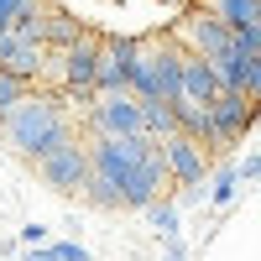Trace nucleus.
I'll return each mask as SVG.
<instances>
[{"instance_id":"obj_1","label":"nucleus","mask_w":261,"mask_h":261,"mask_svg":"<svg viewBox=\"0 0 261 261\" xmlns=\"http://www.w3.org/2000/svg\"><path fill=\"white\" fill-rule=\"evenodd\" d=\"M89 167L105 172L120 188L125 209H146L151 199H162L172 188L157 136H141V130H130V136H94L89 141Z\"/></svg>"},{"instance_id":"obj_2","label":"nucleus","mask_w":261,"mask_h":261,"mask_svg":"<svg viewBox=\"0 0 261 261\" xmlns=\"http://www.w3.org/2000/svg\"><path fill=\"white\" fill-rule=\"evenodd\" d=\"M68 136H73V120H68L58 94H32L27 89L6 115H0V141H6L16 157H27V162L47 157V151L58 141H68Z\"/></svg>"},{"instance_id":"obj_3","label":"nucleus","mask_w":261,"mask_h":261,"mask_svg":"<svg viewBox=\"0 0 261 261\" xmlns=\"http://www.w3.org/2000/svg\"><path fill=\"white\" fill-rule=\"evenodd\" d=\"M178 68H183V47L172 37L136 42V63H130L125 89L136 99H178Z\"/></svg>"},{"instance_id":"obj_4","label":"nucleus","mask_w":261,"mask_h":261,"mask_svg":"<svg viewBox=\"0 0 261 261\" xmlns=\"http://www.w3.org/2000/svg\"><path fill=\"white\" fill-rule=\"evenodd\" d=\"M251 120H256V105L241 89H220L209 99V141H204V151H230L251 130Z\"/></svg>"},{"instance_id":"obj_5","label":"nucleus","mask_w":261,"mask_h":261,"mask_svg":"<svg viewBox=\"0 0 261 261\" xmlns=\"http://www.w3.org/2000/svg\"><path fill=\"white\" fill-rule=\"evenodd\" d=\"M37 172L58 193H84V183H89V141H79V136L58 141L47 157H37Z\"/></svg>"},{"instance_id":"obj_6","label":"nucleus","mask_w":261,"mask_h":261,"mask_svg":"<svg viewBox=\"0 0 261 261\" xmlns=\"http://www.w3.org/2000/svg\"><path fill=\"white\" fill-rule=\"evenodd\" d=\"M89 125L94 136H130V130H141V99L130 89H94Z\"/></svg>"},{"instance_id":"obj_7","label":"nucleus","mask_w":261,"mask_h":261,"mask_svg":"<svg viewBox=\"0 0 261 261\" xmlns=\"http://www.w3.org/2000/svg\"><path fill=\"white\" fill-rule=\"evenodd\" d=\"M58 79H63V89H68L79 105H89L94 99V63H99V37L89 32H79L68 47H58Z\"/></svg>"},{"instance_id":"obj_8","label":"nucleus","mask_w":261,"mask_h":261,"mask_svg":"<svg viewBox=\"0 0 261 261\" xmlns=\"http://www.w3.org/2000/svg\"><path fill=\"white\" fill-rule=\"evenodd\" d=\"M178 42H183L188 53H199L204 63H220V58L230 53V27H225V21H214V16L199 6V11H188V16L178 21Z\"/></svg>"},{"instance_id":"obj_9","label":"nucleus","mask_w":261,"mask_h":261,"mask_svg":"<svg viewBox=\"0 0 261 261\" xmlns=\"http://www.w3.org/2000/svg\"><path fill=\"white\" fill-rule=\"evenodd\" d=\"M162 146V162H167V178L172 183H199L204 178V141H193L188 130H167V136L157 141Z\"/></svg>"},{"instance_id":"obj_10","label":"nucleus","mask_w":261,"mask_h":261,"mask_svg":"<svg viewBox=\"0 0 261 261\" xmlns=\"http://www.w3.org/2000/svg\"><path fill=\"white\" fill-rule=\"evenodd\" d=\"M130 63H136V37H110L99 42V63H94V89H125Z\"/></svg>"},{"instance_id":"obj_11","label":"nucleus","mask_w":261,"mask_h":261,"mask_svg":"<svg viewBox=\"0 0 261 261\" xmlns=\"http://www.w3.org/2000/svg\"><path fill=\"white\" fill-rule=\"evenodd\" d=\"M214 94H220V79H214V68L183 47V68H178V99H193V105H209Z\"/></svg>"},{"instance_id":"obj_12","label":"nucleus","mask_w":261,"mask_h":261,"mask_svg":"<svg viewBox=\"0 0 261 261\" xmlns=\"http://www.w3.org/2000/svg\"><path fill=\"white\" fill-rule=\"evenodd\" d=\"M0 68H6V73H16V79H42V73H47V42H16L11 37V47L6 53H0Z\"/></svg>"},{"instance_id":"obj_13","label":"nucleus","mask_w":261,"mask_h":261,"mask_svg":"<svg viewBox=\"0 0 261 261\" xmlns=\"http://www.w3.org/2000/svg\"><path fill=\"white\" fill-rule=\"evenodd\" d=\"M204 11L235 32V27H256L261 21V0H204Z\"/></svg>"},{"instance_id":"obj_14","label":"nucleus","mask_w":261,"mask_h":261,"mask_svg":"<svg viewBox=\"0 0 261 261\" xmlns=\"http://www.w3.org/2000/svg\"><path fill=\"white\" fill-rule=\"evenodd\" d=\"M167 130H178V120H172V105L167 99H141V136H167Z\"/></svg>"},{"instance_id":"obj_15","label":"nucleus","mask_w":261,"mask_h":261,"mask_svg":"<svg viewBox=\"0 0 261 261\" xmlns=\"http://www.w3.org/2000/svg\"><path fill=\"white\" fill-rule=\"evenodd\" d=\"M79 199H89L94 209H125V204H120V188L105 178V172H94V167H89V183H84Z\"/></svg>"},{"instance_id":"obj_16","label":"nucleus","mask_w":261,"mask_h":261,"mask_svg":"<svg viewBox=\"0 0 261 261\" xmlns=\"http://www.w3.org/2000/svg\"><path fill=\"white\" fill-rule=\"evenodd\" d=\"M79 37V21L63 16V11H47L42 6V42H58V47H68V42Z\"/></svg>"},{"instance_id":"obj_17","label":"nucleus","mask_w":261,"mask_h":261,"mask_svg":"<svg viewBox=\"0 0 261 261\" xmlns=\"http://www.w3.org/2000/svg\"><path fill=\"white\" fill-rule=\"evenodd\" d=\"M141 214H146V220H151V230H157L162 241H167V235H178V204H172L167 193H162V199H151V204H146Z\"/></svg>"},{"instance_id":"obj_18","label":"nucleus","mask_w":261,"mask_h":261,"mask_svg":"<svg viewBox=\"0 0 261 261\" xmlns=\"http://www.w3.org/2000/svg\"><path fill=\"white\" fill-rule=\"evenodd\" d=\"M235 188H241V172H235V162H225L220 172H214V183H209V204H230Z\"/></svg>"},{"instance_id":"obj_19","label":"nucleus","mask_w":261,"mask_h":261,"mask_svg":"<svg viewBox=\"0 0 261 261\" xmlns=\"http://www.w3.org/2000/svg\"><path fill=\"white\" fill-rule=\"evenodd\" d=\"M42 6H47V0H0V32H11L27 11H42Z\"/></svg>"},{"instance_id":"obj_20","label":"nucleus","mask_w":261,"mask_h":261,"mask_svg":"<svg viewBox=\"0 0 261 261\" xmlns=\"http://www.w3.org/2000/svg\"><path fill=\"white\" fill-rule=\"evenodd\" d=\"M241 94L261 110V58H246V68H241Z\"/></svg>"},{"instance_id":"obj_21","label":"nucleus","mask_w":261,"mask_h":261,"mask_svg":"<svg viewBox=\"0 0 261 261\" xmlns=\"http://www.w3.org/2000/svg\"><path fill=\"white\" fill-rule=\"evenodd\" d=\"M27 89H32L27 79H16V73H6V68H0V115H6L11 105H16L21 94H27Z\"/></svg>"},{"instance_id":"obj_22","label":"nucleus","mask_w":261,"mask_h":261,"mask_svg":"<svg viewBox=\"0 0 261 261\" xmlns=\"http://www.w3.org/2000/svg\"><path fill=\"white\" fill-rule=\"evenodd\" d=\"M178 188H183V193L172 199L178 209H193V204H204V178H199V183H178Z\"/></svg>"},{"instance_id":"obj_23","label":"nucleus","mask_w":261,"mask_h":261,"mask_svg":"<svg viewBox=\"0 0 261 261\" xmlns=\"http://www.w3.org/2000/svg\"><path fill=\"white\" fill-rule=\"evenodd\" d=\"M53 256H58V261H89V251H84L79 241H63V246H53Z\"/></svg>"},{"instance_id":"obj_24","label":"nucleus","mask_w":261,"mask_h":261,"mask_svg":"<svg viewBox=\"0 0 261 261\" xmlns=\"http://www.w3.org/2000/svg\"><path fill=\"white\" fill-rule=\"evenodd\" d=\"M235 172H241V183H256V178H261V151L246 157V162H235Z\"/></svg>"},{"instance_id":"obj_25","label":"nucleus","mask_w":261,"mask_h":261,"mask_svg":"<svg viewBox=\"0 0 261 261\" xmlns=\"http://www.w3.org/2000/svg\"><path fill=\"white\" fill-rule=\"evenodd\" d=\"M42 241H47V230H42V225H21V246H42Z\"/></svg>"},{"instance_id":"obj_26","label":"nucleus","mask_w":261,"mask_h":261,"mask_svg":"<svg viewBox=\"0 0 261 261\" xmlns=\"http://www.w3.org/2000/svg\"><path fill=\"white\" fill-rule=\"evenodd\" d=\"M27 261H58V256H53V246H32V251H27Z\"/></svg>"},{"instance_id":"obj_27","label":"nucleus","mask_w":261,"mask_h":261,"mask_svg":"<svg viewBox=\"0 0 261 261\" xmlns=\"http://www.w3.org/2000/svg\"><path fill=\"white\" fill-rule=\"evenodd\" d=\"M167 261H172V256H167Z\"/></svg>"}]
</instances>
